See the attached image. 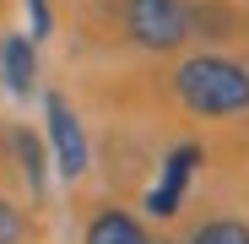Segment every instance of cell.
Listing matches in <instances>:
<instances>
[{
	"instance_id": "9",
	"label": "cell",
	"mask_w": 249,
	"mask_h": 244,
	"mask_svg": "<svg viewBox=\"0 0 249 244\" xmlns=\"http://www.w3.org/2000/svg\"><path fill=\"white\" fill-rule=\"evenodd\" d=\"M22 239V217H17V206L6 195H0V244H17Z\"/></svg>"
},
{
	"instance_id": "10",
	"label": "cell",
	"mask_w": 249,
	"mask_h": 244,
	"mask_svg": "<svg viewBox=\"0 0 249 244\" xmlns=\"http://www.w3.org/2000/svg\"><path fill=\"white\" fill-rule=\"evenodd\" d=\"M27 11H33V44H38V38H49V27H54L49 0H27Z\"/></svg>"
},
{
	"instance_id": "1",
	"label": "cell",
	"mask_w": 249,
	"mask_h": 244,
	"mask_svg": "<svg viewBox=\"0 0 249 244\" xmlns=\"http://www.w3.org/2000/svg\"><path fill=\"white\" fill-rule=\"evenodd\" d=\"M174 98L195 119H244L249 114V65L228 55H190L174 71Z\"/></svg>"
},
{
	"instance_id": "2",
	"label": "cell",
	"mask_w": 249,
	"mask_h": 244,
	"mask_svg": "<svg viewBox=\"0 0 249 244\" xmlns=\"http://www.w3.org/2000/svg\"><path fill=\"white\" fill-rule=\"evenodd\" d=\"M124 27H130V38L141 49L168 55L195 33V11L184 0H124Z\"/></svg>"
},
{
	"instance_id": "8",
	"label": "cell",
	"mask_w": 249,
	"mask_h": 244,
	"mask_svg": "<svg viewBox=\"0 0 249 244\" xmlns=\"http://www.w3.org/2000/svg\"><path fill=\"white\" fill-rule=\"evenodd\" d=\"M190 244H249V223H238V217H206V223H195Z\"/></svg>"
},
{
	"instance_id": "7",
	"label": "cell",
	"mask_w": 249,
	"mask_h": 244,
	"mask_svg": "<svg viewBox=\"0 0 249 244\" xmlns=\"http://www.w3.org/2000/svg\"><path fill=\"white\" fill-rule=\"evenodd\" d=\"M11 147H17V157H22V174H27L33 195H44V190H49V169H44V147H38V136H33V131H17Z\"/></svg>"
},
{
	"instance_id": "6",
	"label": "cell",
	"mask_w": 249,
	"mask_h": 244,
	"mask_svg": "<svg viewBox=\"0 0 249 244\" xmlns=\"http://www.w3.org/2000/svg\"><path fill=\"white\" fill-rule=\"evenodd\" d=\"M195 163H200V147H190V141L168 157V174H162V185H157L152 201H146V212H152V217H174L179 195H184V185H190V174H195Z\"/></svg>"
},
{
	"instance_id": "3",
	"label": "cell",
	"mask_w": 249,
	"mask_h": 244,
	"mask_svg": "<svg viewBox=\"0 0 249 244\" xmlns=\"http://www.w3.org/2000/svg\"><path fill=\"white\" fill-rule=\"evenodd\" d=\"M44 119H49V147H54L60 174H65V179H81V174H87V131H81L76 109H71L60 93H49V98H44Z\"/></svg>"
},
{
	"instance_id": "4",
	"label": "cell",
	"mask_w": 249,
	"mask_h": 244,
	"mask_svg": "<svg viewBox=\"0 0 249 244\" xmlns=\"http://www.w3.org/2000/svg\"><path fill=\"white\" fill-rule=\"evenodd\" d=\"M0 76H6V87L17 98H33V87H38V44L27 33H6L0 38Z\"/></svg>"
},
{
	"instance_id": "5",
	"label": "cell",
	"mask_w": 249,
	"mask_h": 244,
	"mask_svg": "<svg viewBox=\"0 0 249 244\" xmlns=\"http://www.w3.org/2000/svg\"><path fill=\"white\" fill-rule=\"evenodd\" d=\"M87 244H152L146 223L124 206H92L87 217Z\"/></svg>"
}]
</instances>
